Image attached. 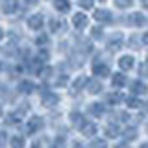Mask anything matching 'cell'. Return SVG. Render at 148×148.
<instances>
[{"label": "cell", "instance_id": "6da1fadb", "mask_svg": "<svg viewBox=\"0 0 148 148\" xmlns=\"http://www.w3.org/2000/svg\"><path fill=\"white\" fill-rule=\"evenodd\" d=\"M135 59H133V56H120L119 59V67L122 69V71H132L133 67H135Z\"/></svg>", "mask_w": 148, "mask_h": 148}, {"label": "cell", "instance_id": "7a4b0ae2", "mask_svg": "<svg viewBox=\"0 0 148 148\" xmlns=\"http://www.w3.org/2000/svg\"><path fill=\"white\" fill-rule=\"evenodd\" d=\"M72 24L78 28V30H83L87 24H89V21H87V17L83 15V13H76L74 15V18H72Z\"/></svg>", "mask_w": 148, "mask_h": 148}, {"label": "cell", "instance_id": "3957f363", "mask_svg": "<svg viewBox=\"0 0 148 148\" xmlns=\"http://www.w3.org/2000/svg\"><path fill=\"white\" fill-rule=\"evenodd\" d=\"M111 11H108V9H96L95 11V18L98 22H111Z\"/></svg>", "mask_w": 148, "mask_h": 148}, {"label": "cell", "instance_id": "277c9868", "mask_svg": "<svg viewBox=\"0 0 148 148\" xmlns=\"http://www.w3.org/2000/svg\"><path fill=\"white\" fill-rule=\"evenodd\" d=\"M130 24L132 26H145L146 24V18H145V15L143 13H132L130 15Z\"/></svg>", "mask_w": 148, "mask_h": 148}, {"label": "cell", "instance_id": "5b68a950", "mask_svg": "<svg viewBox=\"0 0 148 148\" xmlns=\"http://www.w3.org/2000/svg\"><path fill=\"white\" fill-rule=\"evenodd\" d=\"M43 24H45V21H43V17H41V15H32L30 21H28V26H30L32 30H41Z\"/></svg>", "mask_w": 148, "mask_h": 148}, {"label": "cell", "instance_id": "8992f818", "mask_svg": "<svg viewBox=\"0 0 148 148\" xmlns=\"http://www.w3.org/2000/svg\"><path fill=\"white\" fill-rule=\"evenodd\" d=\"M18 9V0H4L2 2V11L4 13H13Z\"/></svg>", "mask_w": 148, "mask_h": 148}, {"label": "cell", "instance_id": "52a82bcc", "mask_svg": "<svg viewBox=\"0 0 148 148\" xmlns=\"http://www.w3.org/2000/svg\"><path fill=\"white\" fill-rule=\"evenodd\" d=\"M54 8L61 13H69L71 11V2L69 0H54Z\"/></svg>", "mask_w": 148, "mask_h": 148}, {"label": "cell", "instance_id": "ba28073f", "mask_svg": "<svg viewBox=\"0 0 148 148\" xmlns=\"http://www.w3.org/2000/svg\"><path fill=\"white\" fill-rule=\"evenodd\" d=\"M92 72H95L96 78H100V76H108L109 69H108V65H95V67H92Z\"/></svg>", "mask_w": 148, "mask_h": 148}, {"label": "cell", "instance_id": "9c48e42d", "mask_svg": "<svg viewBox=\"0 0 148 148\" xmlns=\"http://www.w3.org/2000/svg\"><path fill=\"white\" fill-rule=\"evenodd\" d=\"M41 126H43V122H41L39 117H34V120H30V124H28V130H30L32 133H35L37 130H39Z\"/></svg>", "mask_w": 148, "mask_h": 148}, {"label": "cell", "instance_id": "30bf717a", "mask_svg": "<svg viewBox=\"0 0 148 148\" xmlns=\"http://www.w3.org/2000/svg\"><path fill=\"white\" fill-rule=\"evenodd\" d=\"M132 89H133V92H135V95H143V92H146V85L143 82H135L132 85Z\"/></svg>", "mask_w": 148, "mask_h": 148}, {"label": "cell", "instance_id": "8fae6325", "mask_svg": "<svg viewBox=\"0 0 148 148\" xmlns=\"http://www.w3.org/2000/svg\"><path fill=\"white\" fill-rule=\"evenodd\" d=\"M113 85L115 87H122V85H126V78H124L122 76V74H115V76H113Z\"/></svg>", "mask_w": 148, "mask_h": 148}, {"label": "cell", "instance_id": "7c38bea8", "mask_svg": "<svg viewBox=\"0 0 148 148\" xmlns=\"http://www.w3.org/2000/svg\"><path fill=\"white\" fill-rule=\"evenodd\" d=\"M11 146L13 148H24V139H22L21 135H15L11 139Z\"/></svg>", "mask_w": 148, "mask_h": 148}, {"label": "cell", "instance_id": "4fadbf2b", "mask_svg": "<svg viewBox=\"0 0 148 148\" xmlns=\"http://www.w3.org/2000/svg\"><path fill=\"white\" fill-rule=\"evenodd\" d=\"M56 102H58V96L52 95V92H48V95L43 98V104H46V106H54Z\"/></svg>", "mask_w": 148, "mask_h": 148}, {"label": "cell", "instance_id": "5bb4252c", "mask_svg": "<svg viewBox=\"0 0 148 148\" xmlns=\"http://www.w3.org/2000/svg\"><path fill=\"white\" fill-rule=\"evenodd\" d=\"M85 135H92V133L96 132V128H95V124H87V126H83V130H82Z\"/></svg>", "mask_w": 148, "mask_h": 148}, {"label": "cell", "instance_id": "9a60e30c", "mask_svg": "<svg viewBox=\"0 0 148 148\" xmlns=\"http://www.w3.org/2000/svg\"><path fill=\"white\" fill-rule=\"evenodd\" d=\"M91 111L96 115V117H100V115L104 113V109H102V106H100V104H92V106H91Z\"/></svg>", "mask_w": 148, "mask_h": 148}, {"label": "cell", "instance_id": "2e32d148", "mask_svg": "<svg viewBox=\"0 0 148 148\" xmlns=\"http://www.w3.org/2000/svg\"><path fill=\"white\" fill-rule=\"evenodd\" d=\"M80 6L83 9H91L92 6H95V0H80Z\"/></svg>", "mask_w": 148, "mask_h": 148}, {"label": "cell", "instance_id": "e0dca14e", "mask_svg": "<svg viewBox=\"0 0 148 148\" xmlns=\"http://www.w3.org/2000/svg\"><path fill=\"white\" fill-rule=\"evenodd\" d=\"M132 2H133V0H115V4H117L119 8H130Z\"/></svg>", "mask_w": 148, "mask_h": 148}, {"label": "cell", "instance_id": "ac0fdd59", "mask_svg": "<svg viewBox=\"0 0 148 148\" xmlns=\"http://www.w3.org/2000/svg\"><path fill=\"white\" fill-rule=\"evenodd\" d=\"M120 43H122V39H120V37H115V39H113V41H111V43H109L111 50H117L119 46H120Z\"/></svg>", "mask_w": 148, "mask_h": 148}, {"label": "cell", "instance_id": "d6986e66", "mask_svg": "<svg viewBox=\"0 0 148 148\" xmlns=\"http://www.w3.org/2000/svg\"><path fill=\"white\" fill-rule=\"evenodd\" d=\"M91 148H106V141H102V139H98V141H92L91 143Z\"/></svg>", "mask_w": 148, "mask_h": 148}, {"label": "cell", "instance_id": "ffe728a7", "mask_svg": "<svg viewBox=\"0 0 148 148\" xmlns=\"http://www.w3.org/2000/svg\"><path fill=\"white\" fill-rule=\"evenodd\" d=\"M89 91H92V95H96V92L100 91V83H98V82H92V83H89Z\"/></svg>", "mask_w": 148, "mask_h": 148}, {"label": "cell", "instance_id": "44dd1931", "mask_svg": "<svg viewBox=\"0 0 148 148\" xmlns=\"http://www.w3.org/2000/svg\"><path fill=\"white\" fill-rule=\"evenodd\" d=\"M128 106H130V108H133V109H137L139 106H141V102H139L137 98H135V100H133V98H130V100H128Z\"/></svg>", "mask_w": 148, "mask_h": 148}, {"label": "cell", "instance_id": "7402d4cb", "mask_svg": "<svg viewBox=\"0 0 148 148\" xmlns=\"http://www.w3.org/2000/svg\"><path fill=\"white\" fill-rule=\"evenodd\" d=\"M34 89V85H32L30 82H24V83H21V91H32Z\"/></svg>", "mask_w": 148, "mask_h": 148}, {"label": "cell", "instance_id": "603a6c76", "mask_svg": "<svg viewBox=\"0 0 148 148\" xmlns=\"http://www.w3.org/2000/svg\"><path fill=\"white\" fill-rule=\"evenodd\" d=\"M106 132H108V133H109V135H111V137H115V135H117V133H119V132H117V130H115L113 126H109L108 130H106Z\"/></svg>", "mask_w": 148, "mask_h": 148}, {"label": "cell", "instance_id": "cb8c5ba5", "mask_svg": "<svg viewBox=\"0 0 148 148\" xmlns=\"http://www.w3.org/2000/svg\"><path fill=\"white\" fill-rule=\"evenodd\" d=\"M126 135H128L126 139H133V135L137 137V132H133V130H128V132H126Z\"/></svg>", "mask_w": 148, "mask_h": 148}, {"label": "cell", "instance_id": "d4e9b609", "mask_svg": "<svg viewBox=\"0 0 148 148\" xmlns=\"http://www.w3.org/2000/svg\"><path fill=\"white\" fill-rule=\"evenodd\" d=\"M143 41H145V43L148 45V34H145V37H143Z\"/></svg>", "mask_w": 148, "mask_h": 148}, {"label": "cell", "instance_id": "484cf974", "mask_svg": "<svg viewBox=\"0 0 148 148\" xmlns=\"http://www.w3.org/2000/svg\"><path fill=\"white\" fill-rule=\"evenodd\" d=\"M2 143H4V133L0 132V145H2Z\"/></svg>", "mask_w": 148, "mask_h": 148}, {"label": "cell", "instance_id": "4316f807", "mask_svg": "<svg viewBox=\"0 0 148 148\" xmlns=\"http://www.w3.org/2000/svg\"><path fill=\"white\" fill-rule=\"evenodd\" d=\"M141 148H148V143H145V145H141Z\"/></svg>", "mask_w": 148, "mask_h": 148}, {"label": "cell", "instance_id": "83f0119b", "mask_svg": "<svg viewBox=\"0 0 148 148\" xmlns=\"http://www.w3.org/2000/svg\"><path fill=\"white\" fill-rule=\"evenodd\" d=\"M26 2H30V4H35V2H37V0H26Z\"/></svg>", "mask_w": 148, "mask_h": 148}, {"label": "cell", "instance_id": "f1b7e54d", "mask_svg": "<svg viewBox=\"0 0 148 148\" xmlns=\"http://www.w3.org/2000/svg\"><path fill=\"white\" fill-rule=\"evenodd\" d=\"M117 148H128V146H126V145H120V146H117Z\"/></svg>", "mask_w": 148, "mask_h": 148}, {"label": "cell", "instance_id": "f546056e", "mask_svg": "<svg viewBox=\"0 0 148 148\" xmlns=\"http://www.w3.org/2000/svg\"><path fill=\"white\" fill-rule=\"evenodd\" d=\"M2 35H4V32H2V30H0V39H2Z\"/></svg>", "mask_w": 148, "mask_h": 148}, {"label": "cell", "instance_id": "4dcf8cb0", "mask_svg": "<svg viewBox=\"0 0 148 148\" xmlns=\"http://www.w3.org/2000/svg\"><path fill=\"white\" fill-rule=\"evenodd\" d=\"M143 4H148V0H143Z\"/></svg>", "mask_w": 148, "mask_h": 148}, {"label": "cell", "instance_id": "1f68e13d", "mask_svg": "<svg viewBox=\"0 0 148 148\" xmlns=\"http://www.w3.org/2000/svg\"><path fill=\"white\" fill-rule=\"evenodd\" d=\"M102 2H104V0H102Z\"/></svg>", "mask_w": 148, "mask_h": 148}]
</instances>
